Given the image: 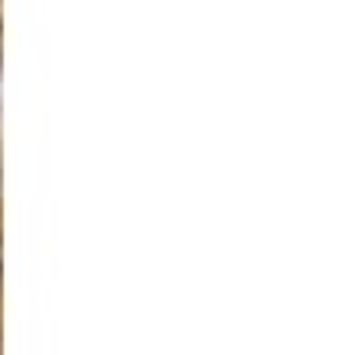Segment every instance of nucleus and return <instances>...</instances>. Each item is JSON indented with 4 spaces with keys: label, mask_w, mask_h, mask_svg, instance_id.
Returning <instances> with one entry per match:
<instances>
[{
    "label": "nucleus",
    "mask_w": 359,
    "mask_h": 355,
    "mask_svg": "<svg viewBox=\"0 0 359 355\" xmlns=\"http://www.w3.org/2000/svg\"><path fill=\"white\" fill-rule=\"evenodd\" d=\"M0 273H4V262H0Z\"/></svg>",
    "instance_id": "nucleus-1"
}]
</instances>
